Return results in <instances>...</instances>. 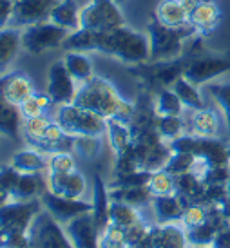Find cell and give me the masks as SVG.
<instances>
[{"instance_id": "6da1fadb", "label": "cell", "mask_w": 230, "mask_h": 248, "mask_svg": "<svg viewBox=\"0 0 230 248\" xmlns=\"http://www.w3.org/2000/svg\"><path fill=\"white\" fill-rule=\"evenodd\" d=\"M62 49L82 53H102L129 65H141L151 62V46L147 33L134 31L129 26L111 31L78 29L69 33Z\"/></svg>"}, {"instance_id": "7a4b0ae2", "label": "cell", "mask_w": 230, "mask_h": 248, "mask_svg": "<svg viewBox=\"0 0 230 248\" xmlns=\"http://www.w3.org/2000/svg\"><path fill=\"white\" fill-rule=\"evenodd\" d=\"M82 109H89L105 120H122L131 124L136 114V104L129 102L120 94L116 87L102 76H92L91 80L80 83L75 102Z\"/></svg>"}, {"instance_id": "3957f363", "label": "cell", "mask_w": 230, "mask_h": 248, "mask_svg": "<svg viewBox=\"0 0 230 248\" xmlns=\"http://www.w3.org/2000/svg\"><path fill=\"white\" fill-rule=\"evenodd\" d=\"M198 33L188 24L185 28H169L154 20L147 26V36L151 46V62H170L183 56L187 42Z\"/></svg>"}, {"instance_id": "277c9868", "label": "cell", "mask_w": 230, "mask_h": 248, "mask_svg": "<svg viewBox=\"0 0 230 248\" xmlns=\"http://www.w3.org/2000/svg\"><path fill=\"white\" fill-rule=\"evenodd\" d=\"M55 122L69 136L80 134H92V136H105L107 132V120L89 109H82L77 104L58 105L53 112Z\"/></svg>"}, {"instance_id": "5b68a950", "label": "cell", "mask_w": 230, "mask_h": 248, "mask_svg": "<svg viewBox=\"0 0 230 248\" xmlns=\"http://www.w3.org/2000/svg\"><path fill=\"white\" fill-rule=\"evenodd\" d=\"M127 26L116 0H89L80 9V29L111 31Z\"/></svg>"}, {"instance_id": "8992f818", "label": "cell", "mask_w": 230, "mask_h": 248, "mask_svg": "<svg viewBox=\"0 0 230 248\" xmlns=\"http://www.w3.org/2000/svg\"><path fill=\"white\" fill-rule=\"evenodd\" d=\"M67 36L69 31L58 28L53 22H38L22 29V49L33 56L44 55L51 49L62 47Z\"/></svg>"}, {"instance_id": "52a82bcc", "label": "cell", "mask_w": 230, "mask_h": 248, "mask_svg": "<svg viewBox=\"0 0 230 248\" xmlns=\"http://www.w3.org/2000/svg\"><path fill=\"white\" fill-rule=\"evenodd\" d=\"M29 235L31 241L40 248H75L65 232V227L58 223L44 207L36 214L35 221L29 228Z\"/></svg>"}, {"instance_id": "ba28073f", "label": "cell", "mask_w": 230, "mask_h": 248, "mask_svg": "<svg viewBox=\"0 0 230 248\" xmlns=\"http://www.w3.org/2000/svg\"><path fill=\"white\" fill-rule=\"evenodd\" d=\"M42 210L40 200L9 201L0 207V234L7 232H29L36 214Z\"/></svg>"}, {"instance_id": "9c48e42d", "label": "cell", "mask_w": 230, "mask_h": 248, "mask_svg": "<svg viewBox=\"0 0 230 248\" xmlns=\"http://www.w3.org/2000/svg\"><path fill=\"white\" fill-rule=\"evenodd\" d=\"M230 71V55H203L187 60L183 76L192 83L205 87L207 83Z\"/></svg>"}, {"instance_id": "30bf717a", "label": "cell", "mask_w": 230, "mask_h": 248, "mask_svg": "<svg viewBox=\"0 0 230 248\" xmlns=\"http://www.w3.org/2000/svg\"><path fill=\"white\" fill-rule=\"evenodd\" d=\"M78 83L75 78L69 75V71L65 67L63 60H56L49 65L47 71V89L46 93L53 100L55 107L63 104H73L77 96Z\"/></svg>"}, {"instance_id": "8fae6325", "label": "cell", "mask_w": 230, "mask_h": 248, "mask_svg": "<svg viewBox=\"0 0 230 248\" xmlns=\"http://www.w3.org/2000/svg\"><path fill=\"white\" fill-rule=\"evenodd\" d=\"M46 190L67 200H87L89 181L80 170L69 174L46 172Z\"/></svg>"}, {"instance_id": "7c38bea8", "label": "cell", "mask_w": 230, "mask_h": 248, "mask_svg": "<svg viewBox=\"0 0 230 248\" xmlns=\"http://www.w3.org/2000/svg\"><path fill=\"white\" fill-rule=\"evenodd\" d=\"M40 203L58 223H62L63 227L78 216L92 212L91 200H67L62 196H55L47 190L40 196Z\"/></svg>"}, {"instance_id": "4fadbf2b", "label": "cell", "mask_w": 230, "mask_h": 248, "mask_svg": "<svg viewBox=\"0 0 230 248\" xmlns=\"http://www.w3.org/2000/svg\"><path fill=\"white\" fill-rule=\"evenodd\" d=\"M56 2L58 0H15L13 18L9 26L24 29L38 22L49 20L51 9Z\"/></svg>"}, {"instance_id": "5bb4252c", "label": "cell", "mask_w": 230, "mask_h": 248, "mask_svg": "<svg viewBox=\"0 0 230 248\" xmlns=\"http://www.w3.org/2000/svg\"><path fill=\"white\" fill-rule=\"evenodd\" d=\"M35 93L33 80L22 71H13V73L0 76V98H4L9 104L20 107Z\"/></svg>"}, {"instance_id": "9a60e30c", "label": "cell", "mask_w": 230, "mask_h": 248, "mask_svg": "<svg viewBox=\"0 0 230 248\" xmlns=\"http://www.w3.org/2000/svg\"><path fill=\"white\" fill-rule=\"evenodd\" d=\"M194 154L205 161L207 167H229L230 165V145L223 140L198 138L196 136Z\"/></svg>"}, {"instance_id": "2e32d148", "label": "cell", "mask_w": 230, "mask_h": 248, "mask_svg": "<svg viewBox=\"0 0 230 248\" xmlns=\"http://www.w3.org/2000/svg\"><path fill=\"white\" fill-rule=\"evenodd\" d=\"M185 201L178 194H169V196H156L151 201V212H153L154 223H174L182 221L183 210H185Z\"/></svg>"}, {"instance_id": "e0dca14e", "label": "cell", "mask_w": 230, "mask_h": 248, "mask_svg": "<svg viewBox=\"0 0 230 248\" xmlns=\"http://www.w3.org/2000/svg\"><path fill=\"white\" fill-rule=\"evenodd\" d=\"M221 20V9L216 2H199L188 15V24L198 35H210Z\"/></svg>"}, {"instance_id": "ac0fdd59", "label": "cell", "mask_w": 230, "mask_h": 248, "mask_svg": "<svg viewBox=\"0 0 230 248\" xmlns=\"http://www.w3.org/2000/svg\"><path fill=\"white\" fill-rule=\"evenodd\" d=\"M187 124L188 132L198 136V138H216L219 134L221 120L214 109L203 107L198 110H190V118H188Z\"/></svg>"}, {"instance_id": "d6986e66", "label": "cell", "mask_w": 230, "mask_h": 248, "mask_svg": "<svg viewBox=\"0 0 230 248\" xmlns=\"http://www.w3.org/2000/svg\"><path fill=\"white\" fill-rule=\"evenodd\" d=\"M9 165L20 174H44L49 167V156L33 147H26L15 152Z\"/></svg>"}, {"instance_id": "ffe728a7", "label": "cell", "mask_w": 230, "mask_h": 248, "mask_svg": "<svg viewBox=\"0 0 230 248\" xmlns=\"http://www.w3.org/2000/svg\"><path fill=\"white\" fill-rule=\"evenodd\" d=\"M91 203H92V217L96 221L100 230H104L109 225V205H111V194H109V183L96 174L92 181L91 190Z\"/></svg>"}, {"instance_id": "44dd1931", "label": "cell", "mask_w": 230, "mask_h": 248, "mask_svg": "<svg viewBox=\"0 0 230 248\" xmlns=\"http://www.w3.org/2000/svg\"><path fill=\"white\" fill-rule=\"evenodd\" d=\"M80 9L82 6L77 0H58L55 7L51 9L49 22H53L58 28L65 29L69 33L78 31L80 29Z\"/></svg>"}, {"instance_id": "7402d4cb", "label": "cell", "mask_w": 230, "mask_h": 248, "mask_svg": "<svg viewBox=\"0 0 230 248\" xmlns=\"http://www.w3.org/2000/svg\"><path fill=\"white\" fill-rule=\"evenodd\" d=\"M22 49V29L6 26L0 28V73L7 71V67L15 62Z\"/></svg>"}, {"instance_id": "603a6c76", "label": "cell", "mask_w": 230, "mask_h": 248, "mask_svg": "<svg viewBox=\"0 0 230 248\" xmlns=\"http://www.w3.org/2000/svg\"><path fill=\"white\" fill-rule=\"evenodd\" d=\"M46 192V176L44 174H20V178L11 192V201L40 200Z\"/></svg>"}, {"instance_id": "cb8c5ba5", "label": "cell", "mask_w": 230, "mask_h": 248, "mask_svg": "<svg viewBox=\"0 0 230 248\" xmlns=\"http://www.w3.org/2000/svg\"><path fill=\"white\" fill-rule=\"evenodd\" d=\"M176 181V194L185 201V205L188 203H201L203 201V192H205V183H203L201 176H198L196 172H185L180 176H174Z\"/></svg>"}, {"instance_id": "d4e9b609", "label": "cell", "mask_w": 230, "mask_h": 248, "mask_svg": "<svg viewBox=\"0 0 230 248\" xmlns=\"http://www.w3.org/2000/svg\"><path fill=\"white\" fill-rule=\"evenodd\" d=\"M69 75L75 78V82L80 83L91 80L94 76V65H92L91 56L82 51H65V56L62 58Z\"/></svg>"}, {"instance_id": "484cf974", "label": "cell", "mask_w": 230, "mask_h": 248, "mask_svg": "<svg viewBox=\"0 0 230 248\" xmlns=\"http://www.w3.org/2000/svg\"><path fill=\"white\" fill-rule=\"evenodd\" d=\"M105 140L111 147L112 154H122L133 145V132H131V125L122 120H107V132H105Z\"/></svg>"}, {"instance_id": "4316f807", "label": "cell", "mask_w": 230, "mask_h": 248, "mask_svg": "<svg viewBox=\"0 0 230 248\" xmlns=\"http://www.w3.org/2000/svg\"><path fill=\"white\" fill-rule=\"evenodd\" d=\"M156 20L169 28L188 26V13L180 0H160L156 6Z\"/></svg>"}, {"instance_id": "83f0119b", "label": "cell", "mask_w": 230, "mask_h": 248, "mask_svg": "<svg viewBox=\"0 0 230 248\" xmlns=\"http://www.w3.org/2000/svg\"><path fill=\"white\" fill-rule=\"evenodd\" d=\"M22 124H24V118L20 114V109L6 102L4 98H0V136L11 140L20 138Z\"/></svg>"}, {"instance_id": "f1b7e54d", "label": "cell", "mask_w": 230, "mask_h": 248, "mask_svg": "<svg viewBox=\"0 0 230 248\" xmlns=\"http://www.w3.org/2000/svg\"><path fill=\"white\" fill-rule=\"evenodd\" d=\"M153 107L158 116H183L187 110L185 105L182 104V100L170 87L156 91L153 98Z\"/></svg>"}, {"instance_id": "f546056e", "label": "cell", "mask_w": 230, "mask_h": 248, "mask_svg": "<svg viewBox=\"0 0 230 248\" xmlns=\"http://www.w3.org/2000/svg\"><path fill=\"white\" fill-rule=\"evenodd\" d=\"M109 194H111V200L123 201L127 205H133L136 208H145L151 205L153 201V194L149 190V186H109Z\"/></svg>"}, {"instance_id": "4dcf8cb0", "label": "cell", "mask_w": 230, "mask_h": 248, "mask_svg": "<svg viewBox=\"0 0 230 248\" xmlns=\"http://www.w3.org/2000/svg\"><path fill=\"white\" fill-rule=\"evenodd\" d=\"M170 89L174 91L178 98L182 100V104L185 105L187 110H198L205 107V98H203V93L199 91V85L192 83L190 80H187L185 76H180Z\"/></svg>"}, {"instance_id": "1f68e13d", "label": "cell", "mask_w": 230, "mask_h": 248, "mask_svg": "<svg viewBox=\"0 0 230 248\" xmlns=\"http://www.w3.org/2000/svg\"><path fill=\"white\" fill-rule=\"evenodd\" d=\"M143 221V216H141V210L133 205H127L123 201L118 200H111V205H109V223H114L118 227L129 228Z\"/></svg>"}, {"instance_id": "d6a6232c", "label": "cell", "mask_w": 230, "mask_h": 248, "mask_svg": "<svg viewBox=\"0 0 230 248\" xmlns=\"http://www.w3.org/2000/svg\"><path fill=\"white\" fill-rule=\"evenodd\" d=\"M105 136H92V134H80L73 136V152L84 159H96L104 152Z\"/></svg>"}, {"instance_id": "836d02e7", "label": "cell", "mask_w": 230, "mask_h": 248, "mask_svg": "<svg viewBox=\"0 0 230 248\" xmlns=\"http://www.w3.org/2000/svg\"><path fill=\"white\" fill-rule=\"evenodd\" d=\"M53 122V116L51 114H42L38 118H31V120H24L22 124V138L28 143V147H33L35 149L36 145L40 143L46 136V131L47 127Z\"/></svg>"}, {"instance_id": "e575fe53", "label": "cell", "mask_w": 230, "mask_h": 248, "mask_svg": "<svg viewBox=\"0 0 230 248\" xmlns=\"http://www.w3.org/2000/svg\"><path fill=\"white\" fill-rule=\"evenodd\" d=\"M55 107L53 100L49 98L47 93H35L33 96H29L24 104L18 107L20 114L24 120H31V118H38L42 114H49V109Z\"/></svg>"}, {"instance_id": "d590c367", "label": "cell", "mask_w": 230, "mask_h": 248, "mask_svg": "<svg viewBox=\"0 0 230 248\" xmlns=\"http://www.w3.org/2000/svg\"><path fill=\"white\" fill-rule=\"evenodd\" d=\"M156 127L165 141H172L188 132V124L183 116H158Z\"/></svg>"}, {"instance_id": "8d00e7d4", "label": "cell", "mask_w": 230, "mask_h": 248, "mask_svg": "<svg viewBox=\"0 0 230 248\" xmlns=\"http://www.w3.org/2000/svg\"><path fill=\"white\" fill-rule=\"evenodd\" d=\"M205 91L214 98L230 132V82H210L205 85Z\"/></svg>"}, {"instance_id": "74e56055", "label": "cell", "mask_w": 230, "mask_h": 248, "mask_svg": "<svg viewBox=\"0 0 230 248\" xmlns=\"http://www.w3.org/2000/svg\"><path fill=\"white\" fill-rule=\"evenodd\" d=\"M149 190L153 194V198L156 196H169V194H176V181L174 176L170 172H167L165 169L161 170H156V172L151 174V179H149Z\"/></svg>"}, {"instance_id": "f35d334b", "label": "cell", "mask_w": 230, "mask_h": 248, "mask_svg": "<svg viewBox=\"0 0 230 248\" xmlns=\"http://www.w3.org/2000/svg\"><path fill=\"white\" fill-rule=\"evenodd\" d=\"M196 165H198V156L192 152H172V156L165 165V170L172 176H180L185 172H194Z\"/></svg>"}, {"instance_id": "ab89813d", "label": "cell", "mask_w": 230, "mask_h": 248, "mask_svg": "<svg viewBox=\"0 0 230 248\" xmlns=\"http://www.w3.org/2000/svg\"><path fill=\"white\" fill-rule=\"evenodd\" d=\"M216 234H217V228L210 221H205L201 225L187 230L188 245L190 247H212Z\"/></svg>"}, {"instance_id": "60d3db41", "label": "cell", "mask_w": 230, "mask_h": 248, "mask_svg": "<svg viewBox=\"0 0 230 248\" xmlns=\"http://www.w3.org/2000/svg\"><path fill=\"white\" fill-rule=\"evenodd\" d=\"M98 247L100 248H127L125 228L118 227V225H114V223H109L104 230H100Z\"/></svg>"}, {"instance_id": "b9f144b4", "label": "cell", "mask_w": 230, "mask_h": 248, "mask_svg": "<svg viewBox=\"0 0 230 248\" xmlns=\"http://www.w3.org/2000/svg\"><path fill=\"white\" fill-rule=\"evenodd\" d=\"M78 170L77 169V158L73 151H62L55 152L49 156V167L46 172H56V174H69Z\"/></svg>"}, {"instance_id": "7bdbcfd3", "label": "cell", "mask_w": 230, "mask_h": 248, "mask_svg": "<svg viewBox=\"0 0 230 248\" xmlns=\"http://www.w3.org/2000/svg\"><path fill=\"white\" fill-rule=\"evenodd\" d=\"M207 216H209V208L203 203H188L185 210H183L182 216V225L185 228H194L198 225H201L207 221Z\"/></svg>"}, {"instance_id": "ee69618b", "label": "cell", "mask_w": 230, "mask_h": 248, "mask_svg": "<svg viewBox=\"0 0 230 248\" xmlns=\"http://www.w3.org/2000/svg\"><path fill=\"white\" fill-rule=\"evenodd\" d=\"M18 178H20V172L15 170L11 165L0 167V185L4 186V190L9 192V196L13 192V188H15V185H16Z\"/></svg>"}, {"instance_id": "f6af8a7d", "label": "cell", "mask_w": 230, "mask_h": 248, "mask_svg": "<svg viewBox=\"0 0 230 248\" xmlns=\"http://www.w3.org/2000/svg\"><path fill=\"white\" fill-rule=\"evenodd\" d=\"M15 9V0H0V28H6L11 24Z\"/></svg>"}, {"instance_id": "bcb514c9", "label": "cell", "mask_w": 230, "mask_h": 248, "mask_svg": "<svg viewBox=\"0 0 230 248\" xmlns=\"http://www.w3.org/2000/svg\"><path fill=\"white\" fill-rule=\"evenodd\" d=\"M210 248H230V225L217 230L214 243Z\"/></svg>"}, {"instance_id": "7dc6e473", "label": "cell", "mask_w": 230, "mask_h": 248, "mask_svg": "<svg viewBox=\"0 0 230 248\" xmlns=\"http://www.w3.org/2000/svg\"><path fill=\"white\" fill-rule=\"evenodd\" d=\"M180 2H182V6L187 9V13L190 15V11H192V9H194V7L198 6L201 0H180Z\"/></svg>"}, {"instance_id": "c3c4849f", "label": "cell", "mask_w": 230, "mask_h": 248, "mask_svg": "<svg viewBox=\"0 0 230 248\" xmlns=\"http://www.w3.org/2000/svg\"><path fill=\"white\" fill-rule=\"evenodd\" d=\"M11 201V196H9V192L7 190H4V186L0 185V207H4L6 203H9Z\"/></svg>"}, {"instance_id": "681fc988", "label": "cell", "mask_w": 230, "mask_h": 248, "mask_svg": "<svg viewBox=\"0 0 230 248\" xmlns=\"http://www.w3.org/2000/svg\"><path fill=\"white\" fill-rule=\"evenodd\" d=\"M190 248H210V247H190Z\"/></svg>"}, {"instance_id": "f907efd6", "label": "cell", "mask_w": 230, "mask_h": 248, "mask_svg": "<svg viewBox=\"0 0 230 248\" xmlns=\"http://www.w3.org/2000/svg\"><path fill=\"white\" fill-rule=\"evenodd\" d=\"M0 248H13V247H7V245H4V247H0Z\"/></svg>"}, {"instance_id": "816d5d0a", "label": "cell", "mask_w": 230, "mask_h": 248, "mask_svg": "<svg viewBox=\"0 0 230 248\" xmlns=\"http://www.w3.org/2000/svg\"><path fill=\"white\" fill-rule=\"evenodd\" d=\"M203 2H214V0H203Z\"/></svg>"}, {"instance_id": "f5cc1de1", "label": "cell", "mask_w": 230, "mask_h": 248, "mask_svg": "<svg viewBox=\"0 0 230 248\" xmlns=\"http://www.w3.org/2000/svg\"><path fill=\"white\" fill-rule=\"evenodd\" d=\"M116 2H120V0H116Z\"/></svg>"}]
</instances>
